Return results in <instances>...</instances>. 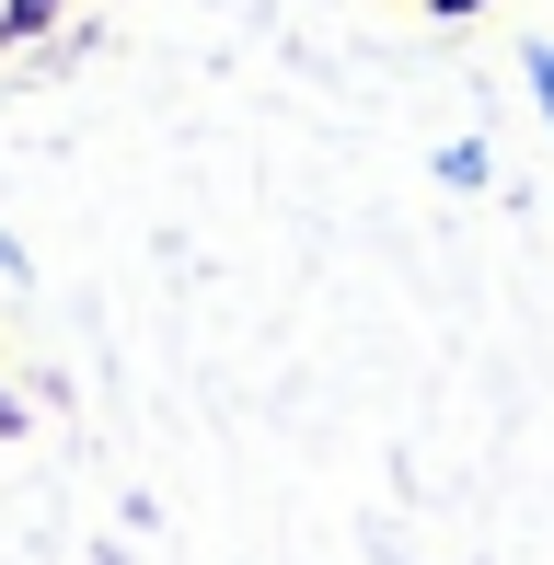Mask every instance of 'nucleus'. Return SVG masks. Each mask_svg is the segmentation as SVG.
I'll return each instance as SVG.
<instances>
[{"label": "nucleus", "mask_w": 554, "mask_h": 565, "mask_svg": "<svg viewBox=\"0 0 554 565\" xmlns=\"http://www.w3.org/2000/svg\"><path fill=\"white\" fill-rule=\"evenodd\" d=\"M450 12H462V0H450Z\"/></svg>", "instance_id": "nucleus-1"}]
</instances>
